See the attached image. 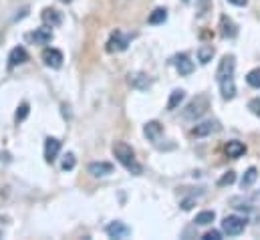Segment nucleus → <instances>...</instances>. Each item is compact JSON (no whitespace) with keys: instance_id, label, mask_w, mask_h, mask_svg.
<instances>
[{"instance_id":"obj_1","label":"nucleus","mask_w":260,"mask_h":240,"mask_svg":"<svg viewBox=\"0 0 260 240\" xmlns=\"http://www.w3.org/2000/svg\"><path fill=\"white\" fill-rule=\"evenodd\" d=\"M234 69H236V59L234 55H224L218 71H216V81L220 85V93L224 101H230L236 97V83H234Z\"/></svg>"},{"instance_id":"obj_2","label":"nucleus","mask_w":260,"mask_h":240,"mask_svg":"<svg viewBox=\"0 0 260 240\" xmlns=\"http://www.w3.org/2000/svg\"><path fill=\"white\" fill-rule=\"evenodd\" d=\"M111 152H113L115 160H117L127 172H131L133 176H139V174L143 172L141 164L135 160V152H133V148H131L129 143H125V141H115L113 148H111Z\"/></svg>"},{"instance_id":"obj_3","label":"nucleus","mask_w":260,"mask_h":240,"mask_svg":"<svg viewBox=\"0 0 260 240\" xmlns=\"http://www.w3.org/2000/svg\"><path fill=\"white\" fill-rule=\"evenodd\" d=\"M208 109H210V99H208L206 95H198V97H194V99L184 107V117L190 119V121H196V119H200Z\"/></svg>"},{"instance_id":"obj_4","label":"nucleus","mask_w":260,"mask_h":240,"mask_svg":"<svg viewBox=\"0 0 260 240\" xmlns=\"http://www.w3.org/2000/svg\"><path fill=\"white\" fill-rule=\"evenodd\" d=\"M244 228H246V218L242 216H226L222 220V230L228 236H238L244 232Z\"/></svg>"},{"instance_id":"obj_5","label":"nucleus","mask_w":260,"mask_h":240,"mask_svg":"<svg viewBox=\"0 0 260 240\" xmlns=\"http://www.w3.org/2000/svg\"><path fill=\"white\" fill-rule=\"evenodd\" d=\"M40 59H42V63H45L47 67H51V69H61V67H63V61H65L63 53H61L59 49H53V46H47V49L42 51Z\"/></svg>"},{"instance_id":"obj_6","label":"nucleus","mask_w":260,"mask_h":240,"mask_svg":"<svg viewBox=\"0 0 260 240\" xmlns=\"http://www.w3.org/2000/svg\"><path fill=\"white\" fill-rule=\"evenodd\" d=\"M129 40L131 38L127 34H123L121 30H115V32L109 36V40H107V51H109V53H121V51L127 49Z\"/></svg>"},{"instance_id":"obj_7","label":"nucleus","mask_w":260,"mask_h":240,"mask_svg":"<svg viewBox=\"0 0 260 240\" xmlns=\"http://www.w3.org/2000/svg\"><path fill=\"white\" fill-rule=\"evenodd\" d=\"M105 232H107V236L109 238H127L131 234V228L127 224H123L121 220H115V222H111V224H107V228H105Z\"/></svg>"},{"instance_id":"obj_8","label":"nucleus","mask_w":260,"mask_h":240,"mask_svg":"<svg viewBox=\"0 0 260 240\" xmlns=\"http://www.w3.org/2000/svg\"><path fill=\"white\" fill-rule=\"evenodd\" d=\"M40 20H42V24L49 26V28L61 26V22H63V12H59L57 8H45V10L40 12Z\"/></svg>"},{"instance_id":"obj_9","label":"nucleus","mask_w":260,"mask_h":240,"mask_svg":"<svg viewBox=\"0 0 260 240\" xmlns=\"http://www.w3.org/2000/svg\"><path fill=\"white\" fill-rule=\"evenodd\" d=\"M87 172L93 178H105V176L113 174V164H109V162H91L87 166Z\"/></svg>"},{"instance_id":"obj_10","label":"nucleus","mask_w":260,"mask_h":240,"mask_svg":"<svg viewBox=\"0 0 260 240\" xmlns=\"http://www.w3.org/2000/svg\"><path fill=\"white\" fill-rule=\"evenodd\" d=\"M59 152H61V141L57 137H47L45 139V160L49 164H53L59 158Z\"/></svg>"},{"instance_id":"obj_11","label":"nucleus","mask_w":260,"mask_h":240,"mask_svg":"<svg viewBox=\"0 0 260 240\" xmlns=\"http://www.w3.org/2000/svg\"><path fill=\"white\" fill-rule=\"evenodd\" d=\"M218 129H220L218 121L208 119V121L198 123V125L192 129V135H194V137H206V135H210V133H214V131H218Z\"/></svg>"},{"instance_id":"obj_12","label":"nucleus","mask_w":260,"mask_h":240,"mask_svg":"<svg viewBox=\"0 0 260 240\" xmlns=\"http://www.w3.org/2000/svg\"><path fill=\"white\" fill-rule=\"evenodd\" d=\"M26 61H28L26 49H24V46H14V49L10 51V55H8V69H14V67L22 65V63H26Z\"/></svg>"},{"instance_id":"obj_13","label":"nucleus","mask_w":260,"mask_h":240,"mask_svg":"<svg viewBox=\"0 0 260 240\" xmlns=\"http://www.w3.org/2000/svg\"><path fill=\"white\" fill-rule=\"evenodd\" d=\"M171 63H174V67L178 69V73H180V75H184V77L194 73V63L190 61V57H188V55H178V57H174V61H171Z\"/></svg>"},{"instance_id":"obj_14","label":"nucleus","mask_w":260,"mask_h":240,"mask_svg":"<svg viewBox=\"0 0 260 240\" xmlns=\"http://www.w3.org/2000/svg\"><path fill=\"white\" fill-rule=\"evenodd\" d=\"M28 38L34 42V44H49L53 40V30L49 26H42V28H36L34 32L28 34Z\"/></svg>"},{"instance_id":"obj_15","label":"nucleus","mask_w":260,"mask_h":240,"mask_svg":"<svg viewBox=\"0 0 260 240\" xmlns=\"http://www.w3.org/2000/svg\"><path fill=\"white\" fill-rule=\"evenodd\" d=\"M161 133H163V127H161L159 121H147V123L143 125V135H145L149 141H157V139L161 137Z\"/></svg>"},{"instance_id":"obj_16","label":"nucleus","mask_w":260,"mask_h":240,"mask_svg":"<svg viewBox=\"0 0 260 240\" xmlns=\"http://www.w3.org/2000/svg\"><path fill=\"white\" fill-rule=\"evenodd\" d=\"M224 152H226V156H228V158L236 160V158H240V156H244V154H246V146H244L242 141H238V139H232V141H228V143H226Z\"/></svg>"},{"instance_id":"obj_17","label":"nucleus","mask_w":260,"mask_h":240,"mask_svg":"<svg viewBox=\"0 0 260 240\" xmlns=\"http://www.w3.org/2000/svg\"><path fill=\"white\" fill-rule=\"evenodd\" d=\"M220 34H222L224 38H234V36L238 34L236 24L232 22V18H228V16H222V18H220Z\"/></svg>"},{"instance_id":"obj_18","label":"nucleus","mask_w":260,"mask_h":240,"mask_svg":"<svg viewBox=\"0 0 260 240\" xmlns=\"http://www.w3.org/2000/svg\"><path fill=\"white\" fill-rule=\"evenodd\" d=\"M129 83H131V87H135V89H139V91L151 87V79H149L145 73H133V75H129Z\"/></svg>"},{"instance_id":"obj_19","label":"nucleus","mask_w":260,"mask_h":240,"mask_svg":"<svg viewBox=\"0 0 260 240\" xmlns=\"http://www.w3.org/2000/svg\"><path fill=\"white\" fill-rule=\"evenodd\" d=\"M184 99H186V91H184V89H174L171 95H169V99H167V111L178 109Z\"/></svg>"},{"instance_id":"obj_20","label":"nucleus","mask_w":260,"mask_h":240,"mask_svg":"<svg viewBox=\"0 0 260 240\" xmlns=\"http://www.w3.org/2000/svg\"><path fill=\"white\" fill-rule=\"evenodd\" d=\"M212 57H214V46H212V44H202V46L198 49V61H200L202 65H208V63L212 61Z\"/></svg>"},{"instance_id":"obj_21","label":"nucleus","mask_w":260,"mask_h":240,"mask_svg":"<svg viewBox=\"0 0 260 240\" xmlns=\"http://www.w3.org/2000/svg\"><path fill=\"white\" fill-rule=\"evenodd\" d=\"M167 20V10L165 8H155L149 16H147V22L149 24H163Z\"/></svg>"},{"instance_id":"obj_22","label":"nucleus","mask_w":260,"mask_h":240,"mask_svg":"<svg viewBox=\"0 0 260 240\" xmlns=\"http://www.w3.org/2000/svg\"><path fill=\"white\" fill-rule=\"evenodd\" d=\"M256 178H258V170H256V168H248V170L244 172L242 180H240V186H242V188H250V186L256 182Z\"/></svg>"},{"instance_id":"obj_23","label":"nucleus","mask_w":260,"mask_h":240,"mask_svg":"<svg viewBox=\"0 0 260 240\" xmlns=\"http://www.w3.org/2000/svg\"><path fill=\"white\" fill-rule=\"evenodd\" d=\"M214 220H216V214H214L212 210H204V212H200V214L196 216L194 222H196L198 226H208V224H212Z\"/></svg>"},{"instance_id":"obj_24","label":"nucleus","mask_w":260,"mask_h":240,"mask_svg":"<svg viewBox=\"0 0 260 240\" xmlns=\"http://www.w3.org/2000/svg\"><path fill=\"white\" fill-rule=\"evenodd\" d=\"M246 83L254 89H260V67L258 69H252L248 75H246Z\"/></svg>"},{"instance_id":"obj_25","label":"nucleus","mask_w":260,"mask_h":240,"mask_svg":"<svg viewBox=\"0 0 260 240\" xmlns=\"http://www.w3.org/2000/svg\"><path fill=\"white\" fill-rule=\"evenodd\" d=\"M28 111H30V109H28V103H22V105L16 109V113H14V121H16V123L24 121V119L28 117Z\"/></svg>"},{"instance_id":"obj_26","label":"nucleus","mask_w":260,"mask_h":240,"mask_svg":"<svg viewBox=\"0 0 260 240\" xmlns=\"http://www.w3.org/2000/svg\"><path fill=\"white\" fill-rule=\"evenodd\" d=\"M75 164H77L75 156H73V154H67V156H65V160H63V164H61V168H63L65 172H71V170L75 168Z\"/></svg>"},{"instance_id":"obj_27","label":"nucleus","mask_w":260,"mask_h":240,"mask_svg":"<svg viewBox=\"0 0 260 240\" xmlns=\"http://www.w3.org/2000/svg\"><path fill=\"white\" fill-rule=\"evenodd\" d=\"M234 182H236V174H234V172H226V174L218 180V186L224 188V186H230V184H234Z\"/></svg>"},{"instance_id":"obj_28","label":"nucleus","mask_w":260,"mask_h":240,"mask_svg":"<svg viewBox=\"0 0 260 240\" xmlns=\"http://www.w3.org/2000/svg\"><path fill=\"white\" fill-rule=\"evenodd\" d=\"M248 109H250L254 115H258L260 117V99H252V101L248 103Z\"/></svg>"},{"instance_id":"obj_29","label":"nucleus","mask_w":260,"mask_h":240,"mask_svg":"<svg viewBox=\"0 0 260 240\" xmlns=\"http://www.w3.org/2000/svg\"><path fill=\"white\" fill-rule=\"evenodd\" d=\"M202 238L204 240H220L222 238V232H218V230H210V232H206Z\"/></svg>"},{"instance_id":"obj_30","label":"nucleus","mask_w":260,"mask_h":240,"mask_svg":"<svg viewBox=\"0 0 260 240\" xmlns=\"http://www.w3.org/2000/svg\"><path fill=\"white\" fill-rule=\"evenodd\" d=\"M230 4H234V6H246L248 4V0H228Z\"/></svg>"},{"instance_id":"obj_31","label":"nucleus","mask_w":260,"mask_h":240,"mask_svg":"<svg viewBox=\"0 0 260 240\" xmlns=\"http://www.w3.org/2000/svg\"><path fill=\"white\" fill-rule=\"evenodd\" d=\"M0 236H2V232H0Z\"/></svg>"}]
</instances>
